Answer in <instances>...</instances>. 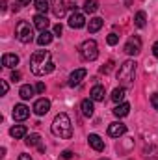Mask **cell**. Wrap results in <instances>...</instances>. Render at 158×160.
<instances>
[{
	"label": "cell",
	"mask_w": 158,
	"mask_h": 160,
	"mask_svg": "<svg viewBox=\"0 0 158 160\" xmlns=\"http://www.w3.org/2000/svg\"><path fill=\"white\" fill-rule=\"evenodd\" d=\"M87 142H89V147L91 149H95V151H104V142H102V138L99 136V134H89L87 136Z\"/></svg>",
	"instance_id": "obj_10"
},
{
	"label": "cell",
	"mask_w": 158,
	"mask_h": 160,
	"mask_svg": "<svg viewBox=\"0 0 158 160\" xmlns=\"http://www.w3.org/2000/svg\"><path fill=\"white\" fill-rule=\"evenodd\" d=\"M134 24H136L138 28H145V24H147V15H145V11H138V13H136Z\"/></svg>",
	"instance_id": "obj_23"
},
{
	"label": "cell",
	"mask_w": 158,
	"mask_h": 160,
	"mask_svg": "<svg viewBox=\"0 0 158 160\" xmlns=\"http://www.w3.org/2000/svg\"><path fill=\"white\" fill-rule=\"evenodd\" d=\"M6 93H7V82L2 80V95H6Z\"/></svg>",
	"instance_id": "obj_35"
},
{
	"label": "cell",
	"mask_w": 158,
	"mask_h": 160,
	"mask_svg": "<svg viewBox=\"0 0 158 160\" xmlns=\"http://www.w3.org/2000/svg\"><path fill=\"white\" fill-rule=\"evenodd\" d=\"M26 145H30V147H34V145H41V136L39 134H30V136H26Z\"/></svg>",
	"instance_id": "obj_27"
},
{
	"label": "cell",
	"mask_w": 158,
	"mask_h": 160,
	"mask_svg": "<svg viewBox=\"0 0 158 160\" xmlns=\"http://www.w3.org/2000/svg\"><path fill=\"white\" fill-rule=\"evenodd\" d=\"M86 75H87V71H86V69H75V71L71 73V77H69V86H73V88H75V86H78L80 82L86 78Z\"/></svg>",
	"instance_id": "obj_12"
},
{
	"label": "cell",
	"mask_w": 158,
	"mask_h": 160,
	"mask_svg": "<svg viewBox=\"0 0 158 160\" xmlns=\"http://www.w3.org/2000/svg\"><path fill=\"white\" fill-rule=\"evenodd\" d=\"M36 91H37V93H45V84H43V82H37V84H36Z\"/></svg>",
	"instance_id": "obj_31"
},
{
	"label": "cell",
	"mask_w": 158,
	"mask_h": 160,
	"mask_svg": "<svg viewBox=\"0 0 158 160\" xmlns=\"http://www.w3.org/2000/svg\"><path fill=\"white\" fill-rule=\"evenodd\" d=\"M50 8H52L54 17L62 19V17L65 15V2H63V0H50Z\"/></svg>",
	"instance_id": "obj_11"
},
{
	"label": "cell",
	"mask_w": 158,
	"mask_h": 160,
	"mask_svg": "<svg viewBox=\"0 0 158 160\" xmlns=\"http://www.w3.org/2000/svg\"><path fill=\"white\" fill-rule=\"evenodd\" d=\"M125 95H126V88H116L114 91H112V101L114 102H121L123 99H125Z\"/></svg>",
	"instance_id": "obj_22"
},
{
	"label": "cell",
	"mask_w": 158,
	"mask_h": 160,
	"mask_svg": "<svg viewBox=\"0 0 158 160\" xmlns=\"http://www.w3.org/2000/svg\"><path fill=\"white\" fill-rule=\"evenodd\" d=\"M15 36H17V39L21 41V43H30V41L34 39V30H32L30 22L19 21V24L15 28Z\"/></svg>",
	"instance_id": "obj_5"
},
{
	"label": "cell",
	"mask_w": 158,
	"mask_h": 160,
	"mask_svg": "<svg viewBox=\"0 0 158 160\" xmlns=\"http://www.w3.org/2000/svg\"><path fill=\"white\" fill-rule=\"evenodd\" d=\"M91 101H97V102H101V101H104V95H106V91H104V88L102 86H93V89H91Z\"/></svg>",
	"instance_id": "obj_16"
},
{
	"label": "cell",
	"mask_w": 158,
	"mask_h": 160,
	"mask_svg": "<svg viewBox=\"0 0 158 160\" xmlns=\"http://www.w3.org/2000/svg\"><path fill=\"white\" fill-rule=\"evenodd\" d=\"M50 41H52V34L45 30V32H41L39 38H37V45H39V47H45V45H48Z\"/></svg>",
	"instance_id": "obj_26"
},
{
	"label": "cell",
	"mask_w": 158,
	"mask_h": 160,
	"mask_svg": "<svg viewBox=\"0 0 158 160\" xmlns=\"http://www.w3.org/2000/svg\"><path fill=\"white\" fill-rule=\"evenodd\" d=\"M34 4H36V9L43 15L50 9V0H34Z\"/></svg>",
	"instance_id": "obj_24"
},
{
	"label": "cell",
	"mask_w": 158,
	"mask_h": 160,
	"mask_svg": "<svg viewBox=\"0 0 158 160\" xmlns=\"http://www.w3.org/2000/svg\"><path fill=\"white\" fill-rule=\"evenodd\" d=\"M125 52L130 54V56L140 54V52H141V39H140L138 36H132L130 39L126 41V45H125Z\"/></svg>",
	"instance_id": "obj_6"
},
{
	"label": "cell",
	"mask_w": 158,
	"mask_h": 160,
	"mask_svg": "<svg viewBox=\"0 0 158 160\" xmlns=\"http://www.w3.org/2000/svg\"><path fill=\"white\" fill-rule=\"evenodd\" d=\"M99 9V2L97 0H86L84 2V11L86 13H95Z\"/></svg>",
	"instance_id": "obj_25"
},
{
	"label": "cell",
	"mask_w": 158,
	"mask_h": 160,
	"mask_svg": "<svg viewBox=\"0 0 158 160\" xmlns=\"http://www.w3.org/2000/svg\"><path fill=\"white\" fill-rule=\"evenodd\" d=\"M34 26H36L39 32H45V30L48 28V19H47L43 13H37V15L34 17Z\"/></svg>",
	"instance_id": "obj_14"
},
{
	"label": "cell",
	"mask_w": 158,
	"mask_h": 160,
	"mask_svg": "<svg viewBox=\"0 0 158 160\" xmlns=\"http://www.w3.org/2000/svg\"><path fill=\"white\" fill-rule=\"evenodd\" d=\"M126 132V125L125 123H112V125H108V136H112V138H119V136H123Z\"/></svg>",
	"instance_id": "obj_9"
},
{
	"label": "cell",
	"mask_w": 158,
	"mask_h": 160,
	"mask_svg": "<svg viewBox=\"0 0 158 160\" xmlns=\"http://www.w3.org/2000/svg\"><path fill=\"white\" fill-rule=\"evenodd\" d=\"M151 104H153V108L158 112V93H153L151 95Z\"/></svg>",
	"instance_id": "obj_30"
},
{
	"label": "cell",
	"mask_w": 158,
	"mask_h": 160,
	"mask_svg": "<svg viewBox=\"0 0 158 160\" xmlns=\"http://www.w3.org/2000/svg\"><path fill=\"white\" fill-rule=\"evenodd\" d=\"M80 108H82V114L86 116V118H91L93 116V101H89V99H84L82 101V104H80Z\"/></svg>",
	"instance_id": "obj_19"
},
{
	"label": "cell",
	"mask_w": 158,
	"mask_h": 160,
	"mask_svg": "<svg viewBox=\"0 0 158 160\" xmlns=\"http://www.w3.org/2000/svg\"><path fill=\"white\" fill-rule=\"evenodd\" d=\"M34 91H36V88H32L30 84H24V86L19 89V95H21V99L28 101V99H32V97H34Z\"/></svg>",
	"instance_id": "obj_18"
},
{
	"label": "cell",
	"mask_w": 158,
	"mask_h": 160,
	"mask_svg": "<svg viewBox=\"0 0 158 160\" xmlns=\"http://www.w3.org/2000/svg\"><path fill=\"white\" fill-rule=\"evenodd\" d=\"M62 32H63L62 24H56V26H54V34H56V36H62Z\"/></svg>",
	"instance_id": "obj_33"
},
{
	"label": "cell",
	"mask_w": 158,
	"mask_h": 160,
	"mask_svg": "<svg viewBox=\"0 0 158 160\" xmlns=\"http://www.w3.org/2000/svg\"><path fill=\"white\" fill-rule=\"evenodd\" d=\"M11 80H13V82H19V80H21V73H19V71H13V73H11Z\"/></svg>",
	"instance_id": "obj_32"
},
{
	"label": "cell",
	"mask_w": 158,
	"mask_h": 160,
	"mask_svg": "<svg viewBox=\"0 0 158 160\" xmlns=\"http://www.w3.org/2000/svg\"><path fill=\"white\" fill-rule=\"evenodd\" d=\"M30 116V108L26 104H15L13 106V119L15 121H24Z\"/></svg>",
	"instance_id": "obj_8"
},
{
	"label": "cell",
	"mask_w": 158,
	"mask_h": 160,
	"mask_svg": "<svg viewBox=\"0 0 158 160\" xmlns=\"http://www.w3.org/2000/svg\"><path fill=\"white\" fill-rule=\"evenodd\" d=\"M19 160H32V157H30V155H21Z\"/></svg>",
	"instance_id": "obj_38"
},
{
	"label": "cell",
	"mask_w": 158,
	"mask_h": 160,
	"mask_svg": "<svg viewBox=\"0 0 158 160\" xmlns=\"http://www.w3.org/2000/svg\"><path fill=\"white\" fill-rule=\"evenodd\" d=\"M80 54H82V58H84V60H87V62L97 60V56H99L97 41H95V39H86L82 45H80Z\"/></svg>",
	"instance_id": "obj_4"
},
{
	"label": "cell",
	"mask_w": 158,
	"mask_h": 160,
	"mask_svg": "<svg viewBox=\"0 0 158 160\" xmlns=\"http://www.w3.org/2000/svg\"><path fill=\"white\" fill-rule=\"evenodd\" d=\"M50 110V101L48 99H37L36 102H34V114L36 116H45L47 112Z\"/></svg>",
	"instance_id": "obj_7"
},
{
	"label": "cell",
	"mask_w": 158,
	"mask_h": 160,
	"mask_svg": "<svg viewBox=\"0 0 158 160\" xmlns=\"http://www.w3.org/2000/svg\"><path fill=\"white\" fill-rule=\"evenodd\" d=\"M2 65L13 69L15 65H19V56H17V54H4V56H2Z\"/></svg>",
	"instance_id": "obj_15"
},
{
	"label": "cell",
	"mask_w": 158,
	"mask_h": 160,
	"mask_svg": "<svg viewBox=\"0 0 158 160\" xmlns=\"http://www.w3.org/2000/svg\"><path fill=\"white\" fill-rule=\"evenodd\" d=\"M112 67H114V62L110 60V62H108L106 65H102V67H101V73H104V75H108V73L112 71Z\"/></svg>",
	"instance_id": "obj_29"
},
{
	"label": "cell",
	"mask_w": 158,
	"mask_h": 160,
	"mask_svg": "<svg viewBox=\"0 0 158 160\" xmlns=\"http://www.w3.org/2000/svg\"><path fill=\"white\" fill-rule=\"evenodd\" d=\"M128 112H130V104L128 102H121V104H117L114 108V116L116 118H125V116H128Z\"/></svg>",
	"instance_id": "obj_17"
},
{
	"label": "cell",
	"mask_w": 158,
	"mask_h": 160,
	"mask_svg": "<svg viewBox=\"0 0 158 160\" xmlns=\"http://www.w3.org/2000/svg\"><path fill=\"white\" fill-rule=\"evenodd\" d=\"M71 157H73V153H71V151H63V153H62V158H65V160H69Z\"/></svg>",
	"instance_id": "obj_34"
},
{
	"label": "cell",
	"mask_w": 158,
	"mask_h": 160,
	"mask_svg": "<svg viewBox=\"0 0 158 160\" xmlns=\"http://www.w3.org/2000/svg\"><path fill=\"white\" fill-rule=\"evenodd\" d=\"M134 78H136V62L134 60H126L121 63L117 71V80L123 88H130L134 84Z\"/></svg>",
	"instance_id": "obj_3"
},
{
	"label": "cell",
	"mask_w": 158,
	"mask_h": 160,
	"mask_svg": "<svg viewBox=\"0 0 158 160\" xmlns=\"http://www.w3.org/2000/svg\"><path fill=\"white\" fill-rule=\"evenodd\" d=\"M17 4H19V6H28L30 0H17Z\"/></svg>",
	"instance_id": "obj_37"
},
{
	"label": "cell",
	"mask_w": 158,
	"mask_h": 160,
	"mask_svg": "<svg viewBox=\"0 0 158 160\" xmlns=\"http://www.w3.org/2000/svg\"><path fill=\"white\" fill-rule=\"evenodd\" d=\"M101 28H102V19H101V17H93V19L89 21V24H87L89 34H95V32H99Z\"/></svg>",
	"instance_id": "obj_20"
},
{
	"label": "cell",
	"mask_w": 158,
	"mask_h": 160,
	"mask_svg": "<svg viewBox=\"0 0 158 160\" xmlns=\"http://www.w3.org/2000/svg\"><path fill=\"white\" fill-rule=\"evenodd\" d=\"M52 134L62 138V140H69L73 136V125H71V119L67 114H58L54 121H52V127H50Z\"/></svg>",
	"instance_id": "obj_2"
},
{
	"label": "cell",
	"mask_w": 158,
	"mask_h": 160,
	"mask_svg": "<svg viewBox=\"0 0 158 160\" xmlns=\"http://www.w3.org/2000/svg\"><path fill=\"white\" fill-rule=\"evenodd\" d=\"M101 160H108V158H101Z\"/></svg>",
	"instance_id": "obj_39"
},
{
	"label": "cell",
	"mask_w": 158,
	"mask_h": 160,
	"mask_svg": "<svg viewBox=\"0 0 158 160\" xmlns=\"http://www.w3.org/2000/svg\"><path fill=\"white\" fill-rule=\"evenodd\" d=\"M84 24H86L84 15L78 13V11H73V15L69 17V26H71V28H82Z\"/></svg>",
	"instance_id": "obj_13"
},
{
	"label": "cell",
	"mask_w": 158,
	"mask_h": 160,
	"mask_svg": "<svg viewBox=\"0 0 158 160\" xmlns=\"http://www.w3.org/2000/svg\"><path fill=\"white\" fill-rule=\"evenodd\" d=\"M106 43H108V45H117L119 43V36L117 34H110V36L106 38Z\"/></svg>",
	"instance_id": "obj_28"
},
{
	"label": "cell",
	"mask_w": 158,
	"mask_h": 160,
	"mask_svg": "<svg viewBox=\"0 0 158 160\" xmlns=\"http://www.w3.org/2000/svg\"><path fill=\"white\" fill-rule=\"evenodd\" d=\"M153 54H155V58L158 60V41L155 43V45H153Z\"/></svg>",
	"instance_id": "obj_36"
},
{
	"label": "cell",
	"mask_w": 158,
	"mask_h": 160,
	"mask_svg": "<svg viewBox=\"0 0 158 160\" xmlns=\"http://www.w3.org/2000/svg\"><path fill=\"white\" fill-rule=\"evenodd\" d=\"M9 134H11L15 140H19V138H24V136H26V127H24V125H15V127H11Z\"/></svg>",
	"instance_id": "obj_21"
},
{
	"label": "cell",
	"mask_w": 158,
	"mask_h": 160,
	"mask_svg": "<svg viewBox=\"0 0 158 160\" xmlns=\"http://www.w3.org/2000/svg\"><path fill=\"white\" fill-rule=\"evenodd\" d=\"M30 71L36 77H43L54 71V63H52V56L48 50H36L30 58Z\"/></svg>",
	"instance_id": "obj_1"
}]
</instances>
